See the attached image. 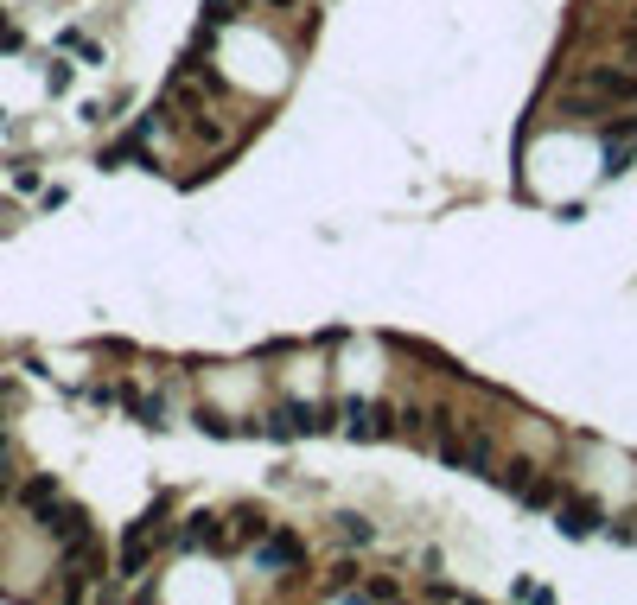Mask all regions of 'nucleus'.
Masks as SVG:
<instances>
[{
  "label": "nucleus",
  "instance_id": "obj_1",
  "mask_svg": "<svg viewBox=\"0 0 637 605\" xmlns=\"http://www.w3.org/2000/svg\"><path fill=\"white\" fill-rule=\"evenodd\" d=\"M567 102L587 115H606V109H637V71L625 64H593V71L567 77Z\"/></svg>",
  "mask_w": 637,
  "mask_h": 605
},
{
  "label": "nucleus",
  "instance_id": "obj_2",
  "mask_svg": "<svg viewBox=\"0 0 637 605\" xmlns=\"http://www.w3.org/2000/svg\"><path fill=\"white\" fill-rule=\"evenodd\" d=\"M338 427V402H274L249 434H268V440H306V434H332Z\"/></svg>",
  "mask_w": 637,
  "mask_h": 605
},
{
  "label": "nucleus",
  "instance_id": "obj_3",
  "mask_svg": "<svg viewBox=\"0 0 637 605\" xmlns=\"http://www.w3.org/2000/svg\"><path fill=\"white\" fill-rule=\"evenodd\" d=\"M497 484H504L523 510H555L561 504V484L548 478L536 459H504V465H497Z\"/></svg>",
  "mask_w": 637,
  "mask_h": 605
},
{
  "label": "nucleus",
  "instance_id": "obj_4",
  "mask_svg": "<svg viewBox=\"0 0 637 605\" xmlns=\"http://www.w3.org/2000/svg\"><path fill=\"white\" fill-rule=\"evenodd\" d=\"M434 446L459 465V472H478V478H497V465H504L497 459V440L485 434V427H446Z\"/></svg>",
  "mask_w": 637,
  "mask_h": 605
},
{
  "label": "nucleus",
  "instance_id": "obj_5",
  "mask_svg": "<svg viewBox=\"0 0 637 605\" xmlns=\"http://www.w3.org/2000/svg\"><path fill=\"white\" fill-rule=\"evenodd\" d=\"M166 542H172V510H166V504H153L141 523L122 535V574H147V561L160 555Z\"/></svg>",
  "mask_w": 637,
  "mask_h": 605
},
{
  "label": "nucleus",
  "instance_id": "obj_6",
  "mask_svg": "<svg viewBox=\"0 0 637 605\" xmlns=\"http://www.w3.org/2000/svg\"><path fill=\"white\" fill-rule=\"evenodd\" d=\"M338 427L351 440H389L395 434V408L370 402V395H344V402H338Z\"/></svg>",
  "mask_w": 637,
  "mask_h": 605
},
{
  "label": "nucleus",
  "instance_id": "obj_7",
  "mask_svg": "<svg viewBox=\"0 0 637 605\" xmlns=\"http://www.w3.org/2000/svg\"><path fill=\"white\" fill-rule=\"evenodd\" d=\"M612 516H606V504L599 497H587V491H561V504H555V529L567 535V542H587V535H599Z\"/></svg>",
  "mask_w": 637,
  "mask_h": 605
},
{
  "label": "nucleus",
  "instance_id": "obj_8",
  "mask_svg": "<svg viewBox=\"0 0 637 605\" xmlns=\"http://www.w3.org/2000/svg\"><path fill=\"white\" fill-rule=\"evenodd\" d=\"M172 542L192 548V555H198V548H204V555H230V548H236L230 542V516H217V510H192L179 529H172Z\"/></svg>",
  "mask_w": 637,
  "mask_h": 605
},
{
  "label": "nucleus",
  "instance_id": "obj_9",
  "mask_svg": "<svg viewBox=\"0 0 637 605\" xmlns=\"http://www.w3.org/2000/svg\"><path fill=\"white\" fill-rule=\"evenodd\" d=\"M255 561H262L268 574H306V542H300L294 529H281V523H274V529L262 535V542H255Z\"/></svg>",
  "mask_w": 637,
  "mask_h": 605
},
{
  "label": "nucleus",
  "instance_id": "obj_10",
  "mask_svg": "<svg viewBox=\"0 0 637 605\" xmlns=\"http://www.w3.org/2000/svg\"><path fill=\"white\" fill-rule=\"evenodd\" d=\"M599 147H606V179H618L631 160H637V115H625V121H599Z\"/></svg>",
  "mask_w": 637,
  "mask_h": 605
},
{
  "label": "nucleus",
  "instance_id": "obj_11",
  "mask_svg": "<svg viewBox=\"0 0 637 605\" xmlns=\"http://www.w3.org/2000/svg\"><path fill=\"white\" fill-rule=\"evenodd\" d=\"M332 542L344 548V555H364V548L376 542V523L357 516V510H344V516H332Z\"/></svg>",
  "mask_w": 637,
  "mask_h": 605
},
{
  "label": "nucleus",
  "instance_id": "obj_12",
  "mask_svg": "<svg viewBox=\"0 0 637 605\" xmlns=\"http://www.w3.org/2000/svg\"><path fill=\"white\" fill-rule=\"evenodd\" d=\"M115 402H122L141 427H166V395L160 389H115Z\"/></svg>",
  "mask_w": 637,
  "mask_h": 605
},
{
  "label": "nucleus",
  "instance_id": "obj_13",
  "mask_svg": "<svg viewBox=\"0 0 637 605\" xmlns=\"http://www.w3.org/2000/svg\"><path fill=\"white\" fill-rule=\"evenodd\" d=\"M249 7H255V0H204V32H217V26H236Z\"/></svg>",
  "mask_w": 637,
  "mask_h": 605
},
{
  "label": "nucleus",
  "instance_id": "obj_14",
  "mask_svg": "<svg viewBox=\"0 0 637 605\" xmlns=\"http://www.w3.org/2000/svg\"><path fill=\"white\" fill-rule=\"evenodd\" d=\"M58 491H64V484H58V478H45V472H39V478H26V484H20V504H26V510H39V504H45V497H58Z\"/></svg>",
  "mask_w": 637,
  "mask_h": 605
},
{
  "label": "nucleus",
  "instance_id": "obj_15",
  "mask_svg": "<svg viewBox=\"0 0 637 605\" xmlns=\"http://www.w3.org/2000/svg\"><path fill=\"white\" fill-rule=\"evenodd\" d=\"M357 599H402V580H389V574L357 580Z\"/></svg>",
  "mask_w": 637,
  "mask_h": 605
},
{
  "label": "nucleus",
  "instance_id": "obj_16",
  "mask_svg": "<svg viewBox=\"0 0 637 605\" xmlns=\"http://www.w3.org/2000/svg\"><path fill=\"white\" fill-rule=\"evenodd\" d=\"M64 51H77V58H90V64H102V45L90 39V32H64Z\"/></svg>",
  "mask_w": 637,
  "mask_h": 605
},
{
  "label": "nucleus",
  "instance_id": "obj_17",
  "mask_svg": "<svg viewBox=\"0 0 637 605\" xmlns=\"http://www.w3.org/2000/svg\"><path fill=\"white\" fill-rule=\"evenodd\" d=\"M198 427H204V434H236V421L217 414V408H198Z\"/></svg>",
  "mask_w": 637,
  "mask_h": 605
},
{
  "label": "nucleus",
  "instance_id": "obj_18",
  "mask_svg": "<svg viewBox=\"0 0 637 605\" xmlns=\"http://www.w3.org/2000/svg\"><path fill=\"white\" fill-rule=\"evenodd\" d=\"M45 83H51V90H71V64L51 58V64H45Z\"/></svg>",
  "mask_w": 637,
  "mask_h": 605
},
{
  "label": "nucleus",
  "instance_id": "obj_19",
  "mask_svg": "<svg viewBox=\"0 0 637 605\" xmlns=\"http://www.w3.org/2000/svg\"><path fill=\"white\" fill-rule=\"evenodd\" d=\"M0 45H7V51H13V45H20V26H13V20H7V13H0Z\"/></svg>",
  "mask_w": 637,
  "mask_h": 605
},
{
  "label": "nucleus",
  "instance_id": "obj_20",
  "mask_svg": "<svg viewBox=\"0 0 637 605\" xmlns=\"http://www.w3.org/2000/svg\"><path fill=\"white\" fill-rule=\"evenodd\" d=\"M0 478H13V446H7V434H0Z\"/></svg>",
  "mask_w": 637,
  "mask_h": 605
},
{
  "label": "nucleus",
  "instance_id": "obj_21",
  "mask_svg": "<svg viewBox=\"0 0 637 605\" xmlns=\"http://www.w3.org/2000/svg\"><path fill=\"white\" fill-rule=\"evenodd\" d=\"M7 497H13V478H0V504H7Z\"/></svg>",
  "mask_w": 637,
  "mask_h": 605
}]
</instances>
